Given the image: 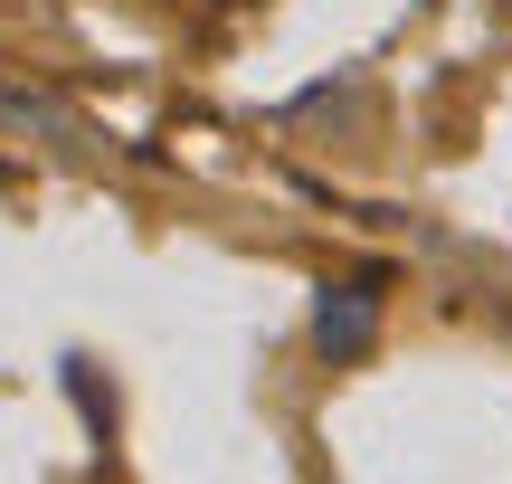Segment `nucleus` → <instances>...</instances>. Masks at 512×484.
<instances>
[{
    "label": "nucleus",
    "mask_w": 512,
    "mask_h": 484,
    "mask_svg": "<svg viewBox=\"0 0 512 484\" xmlns=\"http://www.w3.org/2000/svg\"><path fill=\"white\" fill-rule=\"evenodd\" d=\"M361 342H370V295L323 304V352H361Z\"/></svg>",
    "instance_id": "f257e3e1"
}]
</instances>
